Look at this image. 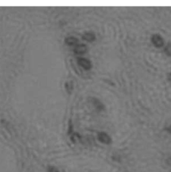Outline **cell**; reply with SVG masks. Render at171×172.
I'll use <instances>...</instances> for the list:
<instances>
[{
	"instance_id": "cell-9",
	"label": "cell",
	"mask_w": 171,
	"mask_h": 172,
	"mask_svg": "<svg viewBox=\"0 0 171 172\" xmlns=\"http://www.w3.org/2000/svg\"><path fill=\"white\" fill-rule=\"evenodd\" d=\"M48 172H60L59 170H57L56 168L53 167V166H49V167H48Z\"/></svg>"
},
{
	"instance_id": "cell-5",
	"label": "cell",
	"mask_w": 171,
	"mask_h": 172,
	"mask_svg": "<svg viewBox=\"0 0 171 172\" xmlns=\"http://www.w3.org/2000/svg\"><path fill=\"white\" fill-rule=\"evenodd\" d=\"M82 38L88 42H92L95 40L96 36L92 32H86L85 33L83 36H82Z\"/></svg>"
},
{
	"instance_id": "cell-10",
	"label": "cell",
	"mask_w": 171,
	"mask_h": 172,
	"mask_svg": "<svg viewBox=\"0 0 171 172\" xmlns=\"http://www.w3.org/2000/svg\"><path fill=\"white\" fill-rule=\"evenodd\" d=\"M166 130L167 131L169 132V133H171V126H170V127H167V128L166 129Z\"/></svg>"
},
{
	"instance_id": "cell-8",
	"label": "cell",
	"mask_w": 171,
	"mask_h": 172,
	"mask_svg": "<svg viewBox=\"0 0 171 172\" xmlns=\"http://www.w3.org/2000/svg\"><path fill=\"white\" fill-rule=\"evenodd\" d=\"M164 52L168 56H171V44H169L164 49Z\"/></svg>"
},
{
	"instance_id": "cell-3",
	"label": "cell",
	"mask_w": 171,
	"mask_h": 172,
	"mask_svg": "<svg viewBox=\"0 0 171 172\" xmlns=\"http://www.w3.org/2000/svg\"><path fill=\"white\" fill-rule=\"evenodd\" d=\"M78 63L82 67H83L86 70H90L92 68V64L90 60H88L84 58H79L78 59Z\"/></svg>"
},
{
	"instance_id": "cell-7",
	"label": "cell",
	"mask_w": 171,
	"mask_h": 172,
	"mask_svg": "<svg viewBox=\"0 0 171 172\" xmlns=\"http://www.w3.org/2000/svg\"><path fill=\"white\" fill-rule=\"evenodd\" d=\"M93 102L94 105H95V107L97 108L99 110H102L104 109V105L101 103V102L98 101V99H93Z\"/></svg>"
},
{
	"instance_id": "cell-6",
	"label": "cell",
	"mask_w": 171,
	"mask_h": 172,
	"mask_svg": "<svg viewBox=\"0 0 171 172\" xmlns=\"http://www.w3.org/2000/svg\"><path fill=\"white\" fill-rule=\"evenodd\" d=\"M66 43L68 44V45H75V44H77L78 43V40L76 38L72 37V36H70V37H68L67 38H66L65 40Z\"/></svg>"
},
{
	"instance_id": "cell-1",
	"label": "cell",
	"mask_w": 171,
	"mask_h": 172,
	"mask_svg": "<svg viewBox=\"0 0 171 172\" xmlns=\"http://www.w3.org/2000/svg\"><path fill=\"white\" fill-rule=\"evenodd\" d=\"M152 42L154 44V46L157 48H161L164 45V40L161 36L158 34H154L152 37Z\"/></svg>"
},
{
	"instance_id": "cell-11",
	"label": "cell",
	"mask_w": 171,
	"mask_h": 172,
	"mask_svg": "<svg viewBox=\"0 0 171 172\" xmlns=\"http://www.w3.org/2000/svg\"><path fill=\"white\" fill-rule=\"evenodd\" d=\"M168 80L171 82V73H169L168 74Z\"/></svg>"
},
{
	"instance_id": "cell-2",
	"label": "cell",
	"mask_w": 171,
	"mask_h": 172,
	"mask_svg": "<svg viewBox=\"0 0 171 172\" xmlns=\"http://www.w3.org/2000/svg\"><path fill=\"white\" fill-rule=\"evenodd\" d=\"M98 140L103 143L110 144L112 142V139L110 136L104 132L99 133L98 135Z\"/></svg>"
},
{
	"instance_id": "cell-4",
	"label": "cell",
	"mask_w": 171,
	"mask_h": 172,
	"mask_svg": "<svg viewBox=\"0 0 171 172\" xmlns=\"http://www.w3.org/2000/svg\"><path fill=\"white\" fill-rule=\"evenodd\" d=\"M74 52L77 54H84L87 51V46L85 44H80L77 45L74 50Z\"/></svg>"
}]
</instances>
